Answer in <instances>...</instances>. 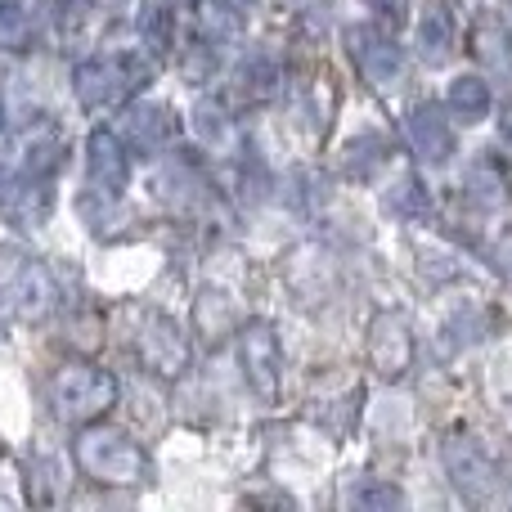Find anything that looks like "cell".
<instances>
[{
    "instance_id": "6da1fadb",
    "label": "cell",
    "mask_w": 512,
    "mask_h": 512,
    "mask_svg": "<svg viewBox=\"0 0 512 512\" xmlns=\"http://www.w3.org/2000/svg\"><path fill=\"white\" fill-rule=\"evenodd\" d=\"M77 463L86 477L104 481V486H135L149 477V459L144 450L117 427H90L77 441Z\"/></svg>"
},
{
    "instance_id": "7a4b0ae2",
    "label": "cell",
    "mask_w": 512,
    "mask_h": 512,
    "mask_svg": "<svg viewBox=\"0 0 512 512\" xmlns=\"http://www.w3.org/2000/svg\"><path fill=\"white\" fill-rule=\"evenodd\" d=\"M50 400L59 409V418L68 423H90V418H104L117 405V378L95 364H68V369L54 373Z\"/></svg>"
},
{
    "instance_id": "3957f363",
    "label": "cell",
    "mask_w": 512,
    "mask_h": 512,
    "mask_svg": "<svg viewBox=\"0 0 512 512\" xmlns=\"http://www.w3.org/2000/svg\"><path fill=\"white\" fill-rule=\"evenodd\" d=\"M144 72L131 59H90L77 68V99L86 108H104L126 99L135 86H144Z\"/></svg>"
},
{
    "instance_id": "277c9868",
    "label": "cell",
    "mask_w": 512,
    "mask_h": 512,
    "mask_svg": "<svg viewBox=\"0 0 512 512\" xmlns=\"http://www.w3.org/2000/svg\"><path fill=\"white\" fill-rule=\"evenodd\" d=\"M45 180L50 176H36V171H23V167L5 171V176H0V212L14 225H27V230L45 225V216H50V207H54Z\"/></svg>"
},
{
    "instance_id": "5b68a950",
    "label": "cell",
    "mask_w": 512,
    "mask_h": 512,
    "mask_svg": "<svg viewBox=\"0 0 512 512\" xmlns=\"http://www.w3.org/2000/svg\"><path fill=\"white\" fill-rule=\"evenodd\" d=\"M86 176H90V189H95L99 198H117L126 189V176H131V167H126V149L122 140H117L113 131H95L86 144Z\"/></svg>"
},
{
    "instance_id": "8992f818",
    "label": "cell",
    "mask_w": 512,
    "mask_h": 512,
    "mask_svg": "<svg viewBox=\"0 0 512 512\" xmlns=\"http://www.w3.org/2000/svg\"><path fill=\"white\" fill-rule=\"evenodd\" d=\"M135 351H140L144 369L162 373V378H176V373L185 369V360H189V342L176 333L171 319H149L144 333L135 337Z\"/></svg>"
},
{
    "instance_id": "52a82bcc",
    "label": "cell",
    "mask_w": 512,
    "mask_h": 512,
    "mask_svg": "<svg viewBox=\"0 0 512 512\" xmlns=\"http://www.w3.org/2000/svg\"><path fill=\"white\" fill-rule=\"evenodd\" d=\"M346 41H351V59L360 63V72L369 81H391L400 72V63H405V54H400V45L391 41L387 32H378V27H351L346 32Z\"/></svg>"
},
{
    "instance_id": "ba28073f",
    "label": "cell",
    "mask_w": 512,
    "mask_h": 512,
    "mask_svg": "<svg viewBox=\"0 0 512 512\" xmlns=\"http://www.w3.org/2000/svg\"><path fill=\"white\" fill-rule=\"evenodd\" d=\"M243 351V369H248V382L256 396H274L279 391V337L274 328L265 324H252L239 342Z\"/></svg>"
},
{
    "instance_id": "9c48e42d",
    "label": "cell",
    "mask_w": 512,
    "mask_h": 512,
    "mask_svg": "<svg viewBox=\"0 0 512 512\" xmlns=\"http://www.w3.org/2000/svg\"><path fill=\"white\" fill-rule=\"evenodd\" d=\"M414 360V337L405 333V319L400 315H382L373 324V364H378L382 378H400Z\"/></svg>"
},
{
    "instance_id": "30bf717a",
    "label": "cell",
    "mask_w": 512,
    "mask_h": 512,
    "mask_svg": "<svg viewBox=\"0 0 512 512\" xmlns=\"http://www.w3.org/2000/svg\"><path fill=\"white\" fill-rule=\"evenodd\" d=\"M405 131H409V149H414L423 162H445L454 153V131L436 108H414Z\"/></svg>"
},
{
    "instance_id": "8fae6325",
    "label": "cell",
    "mask_w": 512,
    "mask_h": 512,
    "mask_svg": "<svg viewBox=\"0 0 512 512\" xmlns=\"http://www.w3.org/2000/svg\"><path fill=\"white\" fill-rule=\"evenodd\" d=\"M454 36H459L454 9L450 5H432V9H427V14L418 18V54H423V63H432V68L450 63Z\"/></svg>"
},
{
    "instance_id": "7c38bea8",
    "label": "cell",
    "mask_w": 512,
    "mask_h": 512,
    "mask_svg": "<svg viewBox=\"0 0 512 512\" xmlns=\"http://www.w3.org/2000/svg\"><path fill=\"white\" fill-rule=\"evenodd\" d=\"M122 131H126V140H131L135 149L153 153V149H162V144L176 135V122H171V113L162 104H135V108H126Z\"/></svg>"
},
{
    "instance_id": "4fadbf2b",
    "label": "cell",
    "mask_w": 512,
    "mask_h": 512,
    "mask_svg": "<svg viewBox=\"0 0 512 512\" xmlns=\"http://www.w3.org/2000/svg\"><path fill=\"white\" fill-rule=\"evenodd\" d=\"M445 468H450L454 486L468 490V495H481V490L490 486V459L472 441H450L445 445Z\"/></svg>"
},
{
    "instance_id": "5bb4252c",
    "label": "cell",
    "mask_w": 512,
    "mask_h": 512,
    "mask_svg": "<svg viewBox=\"0 0 512 512\" xmlns=\"http://www.w3.org/2000/svg\"><path fill=\"white\" fill-rule=\"evenodd\" d=\"M23 171H36V176H50L59 167V131L54 126H32L23 135V158H18Z\"/></svg>"
},
{
    "instance_id": "9a60e30c",
    "label": "cell",
    "mask_w": 512,
    "mask_h": 512,
    "mask_svg": "<svg viewBox=\"0 0 512 512\" xmlns=\"http://www.w3.org/2000/svg\"><path fill=\"white\" fill-rule=\"evenodd\" d=\"M194 23L203 41H234L239 36V14L230 9V0H198L194 5Z\"/></svg>"
},
{
    "instance_id": "2e32d148",
    "label": "cell",
    "mask_w": 512,
    "mask_h": 512,
    "mask_svg": "<svg viewBox=\"0 0 512 512\" xmlns=\"http://www.w3.org/2000/svg\"><path fill=\"white\" fill-rule=\"evenodd\" d=\"M445 104H450V113L459 122H481L490 113V86L481 77H459L450 86V95H445Z\"/></svg>"
},
{
    "instance_id": "e0dca14e",
    "label": "cell",
    "mask_w": 512,
    "mask_h": 512,
    "mask_svg": "<svg viewBox=\"0 0 512 512\" xmlns=\"http://www.w3.org/2000/svg\"><path fill=\"white\" fill-rule=\"evenodd\" d=\"M468 194H472V203L486 207V212L504 207V203H508V180H504V171H499L495 162L481 158L477 167L468 171Z\"/></svg>"
},
{
    "instance_id": "ac0fdd59",
    "label": "cell",
    "mask_w": 512,
    "mask_h": 512,
    "mask_svg": "<svg viewBox=\"0 0 512 512\" xmlns=\"http://www.w3.org/2000/svg\"><path fill=\"white\" fill-rule=\"evenodd\" d=\"M194 319H198V333H203L207 342H216L221 333L234 328V301L221 297V292H207V297H198Z\"/></svg>"
},
{
    "instance_id": "d6986e66",
    "label": "cell",
    "mask_w": 512,
    "mask_h": 512,
    "mask_svg": "<svg viewBox=\"0 0 512 512\" xmlns=\"http://www.w3.org/2000/svg\"><path fill=\"white\" fill-rule=\"evenodd\" d=\"M387 207L391 212H400L405 221H423L427 212H432V203H427V189H423V180H414V176H400L396 185L387 189Z\"/></svg>"
},
{
    "instance_id": "ffe728a7",
    "label": "cell",
    "mask_w": 512,
    "mask_h": 512,
    "mask_svg": "<svg viewBox=\"0 0 512 512\" xmlns=\"http://www.w3.org/2000/svg\"><path fill=\"white\" fill-rule=\"evenodd\" d=\"M508 45H512L508 27L499 23L495 14L481 18V27H477V54L490 63V68H508V63H512V50H508Z\"/></svg>"
},
{
    "instance_id": "44dd1931",
    "label": "cell",
    "mask_w": 512,
    "mask_h": 512,
    "mask_svg": "<svg viewBox=\"0 0 512 512\" xmlns=\"http://www.w3.org/2000/svg\"><path fill=\"white\" fill-rule=\"evenodd\" d=\"M27 41V18L18 0H0V45L5 50H18Z\"/></svg>"
},
{
    "instance_id": "7402d4cb",
    "label": "cell",
    "mask_w": 512,
    "mask_h": 512,
    "mask_svg": "<svg viewBox=\"0 0 512 512\" xmlns=\"http://www.w3.org/2000/svg\"><path fill=\"white\" fill-rule=\"evenodd\" d=\"M90 5L95 0H45V18L54 27H81L90 18Z\"/></svg>"
},
{
    "instance_id": "603a6c76",
    "label": "cell",
    "mask_w": 512,
    "mask_h": 512,
    "mask_svg": "<svg viewBox=\"0 0 512 512\" xmlns=\"http://www.w3.org/2000/svg\"><path fill=\"white\" fill-rule=\"evenodd\" d=\"M355 504H360V508H396L400 504V490L396 486H364L360 495H355Z\"/></svg>"
},
{
    "instance_id": "cb8c5ba5",
    "label": "cell",
    "mask_w": 512,
    "mask_h": 512,
    "mask_svg": "<svg viewBox=\"0 0 512 512\" xmlns=\"http://www.w3.org/2000/svg\"><path fill=\"white\" fill-rule=\"evenodd\" d=\"M144 32H149V45L153 50H167L171 45V14H149V23H144Z\"/></svg>"
},
{
    "instance_id": "d4e9b609",
    "label": "cell",
    "mask_w": 512,
    "mask_h": 512,
    "mask_svg": "<svg viewBox=\"0 0 512 512\" xmlns=\"http://www.w3.org/2000/svg\"><path fill=\"white\" fill-rule=\"evenodd\" d=\"M387 5V14H400V0H382Z\"/></svg>"
},
{
    "instance_id": "484cf974",
    "label": "cell",
    "mask_w": 512,
    "mask_h": 512,
    "mask_svg": "<svg viewBox=\"0 0 512 512\" xmlns=\"http://www.w3.org/2000/svg\"><path fill=\"white\" fill-rule=\"evenodd\" d=\"M5 319H9V306H5V297H0V328H5Z\"/></svg>"
}]
</instances>
